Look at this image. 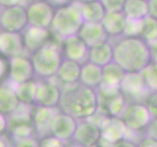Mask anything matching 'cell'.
Masks as SVG:
<instances>
[{
  "label": "cell",
  "mask_w": 157,
  "mask_h": 147,
  "mask_svg": "<svg viewBox=\"0 0 157 147\" xmlns=\"http://www.w3.org/2000/svg\"><path fill=\"white\" fill-rule=\"evenodd\" d=\"M137 147H157V141L144 135V137L139 141Z\"/></svg>",
  "instance_id": "cell-37"
},
{
  "label": "cell",
  "mask_w": 157,
  "mask_h": 147,
  "mask_svg": "<svg viewBox=\"0 0 157 147\" xmlns=\"http://www.w3.org/2000/svg\"><path fill=\"white\" fill-rule=\"evenodd\" d=\"M58 108L77 121L88 119L98 109L96 89L81 82L63 85Z\"/></svg>",
  "instance_id": "cell-1"
},
{
  "label": "cell",
  "mask_w": 157,
  "mask_h": 147,
  "mask_svg": "<svg viewBox=\"0 0 157 147\" xmlns=\"http://www.w3.org/2000/svg\"><path fill=\"white\" fill-rule=\"evenodd\" d=\"M96 92L98 108L102 109L109 117H121L128 102L120 89L98 87Z\"/></svg>",
  "instance_id": "cell-6"
},
{
  "label": "cell",
  "mask_w": 157,
  "mask_h": 147,
  "mask_svg": "<svg viewBox=\"0 0 157 147\" xmlns=\"http://www.w3.org/2000/svg\"><path fill=\"white\" fill-rule=\"evenodd\" d=\"M0 8H1V5H0Z\"/></svg>",
  "instance_id": "cell-50"
},
{
  "label": "cell",
  "mask_w": 157,
  "mask_h": 147,
  "mask_svg": "<svg viewBox=\"0 0 157 147\" xmlns=\"http://www.w3.org/2000/svg\"><path fill=\"white\" fill-rule=\"evenodd\" d=\"M14 147H15V146H14Z\"/></svg>",
  "instance_id": "cell-52"
},
{
  "label": "cell",
  "mask_w": 157,
  "mask_h": 147,
  "mask_svg": "<svg viewBox=\"0 0 157 147\" xmlns=\"http://www.w3.org/2000/svg\"><path fill=\"white\" fill-rule=\"evenodd\" d=\"M26 10L28 26L43 28H50L55 15V8L48 1L43 0L29 3Z\"/></svg>",
  "instance_id": "cell-8"
},
{
  "label": "cell",
  "mask_w": 157,
  "mask_h": 147,
  "mask_svg": "<svg viewBox=\"0 0 157 147\" xmlns=\"http://www.w3.org/2000/svg\"><path fill=\"white\" fill-rule=\"evenodd\" d=\"M63 59L62 48L55 43L47 41L33 53L31 60L34 74L41 77L51 78L56 76Z\"/></svg>",
  "instance_id": "cell-4"
},
{
  "label": "cell",
  "mask_w": 157,
  "mask_h": 147,
  "mask_svg": "<svg viewBox=\"0 0 157 147\" xmlns=\"http://www.w3.org/2000/svg\"><path fill=\"white\" fill-rule=\"evenodd\" d=\"M144 103L148 109L151 117L157 118V91L150 92Z\"/></svg>",
  "instance_id": "cell-34"
},
{
  "label": "cell",
  "mask_w": 157,
  "mask_h": 147,
  "mask_svg": "<svg viewBox=\"0 0 157 147\" xmlns=\"http://www.w3.org/2000/svg\"><path fill=\"white\" fill-rule=\"evenodd\" d=\"M24 49L23 36L20 32H0V55L13 58L22 55Z\"/></svg>",
  "instance_id": "cell-16"
},
{
  "label": "cell",
  "mask_w": 157,
  "mask_h": 147,
  "mask_svg": "<svg viewBox=\"0 0 157 147\" xmlns=\"http://www.w3.org/2000/svg\"><path fill=\"white\" fill-rule=\"evenodd\" d=\"M111 147H137V144L128 139H123L119 142H117V143L113 144Z\"/></svg>",
  "instance_id": "cell-42"
},
{
  "label": "cell",
  "mask_w": 157,
  "mask_h": 147,
  "mask_svg": "<svg viewBox=\"0 0 157 147\" xmlns=\"http://www.w3.org/2000/svg\"><path fill=\"white\" fill-rule=\"evenodd\" d=\"M24 0H0V5L1 7L8 8V7H14L21 5Z\"/></svg>",
  "instance_id": "cell-41"
},
{
  "label": "cell",
  "mask_w": 157,
  "mask_h": 147,
  "mask_svg": "<svg viewBox=\"0 0 157 147\" xmlns=\"http://www.w3.org/2000/svg\"><path fill=\"white\" fill-rule=\"evenodd\" d=\"M141 20H131L127 19L124 33L122 36H140Z\"/></svg>",
  "instance_id": "cell-31"
},
{
  "label": "cell",
  "mask_w": 157,
  "mask_h": 147,
  "mask_svg": "<svg viewBox=\"0 0 157 147\" xmlns=\"http://www.w3.org/2000/svg\"><path fill=\"white\" fill-rule=\"evenodd\" d=\"M0 147H8L7 145H6V143H5V141L0 137Z\"/></svg>",
  "instance_id": "cell-47"
},
{
  "label": "cell",
  "mask_w": 157,
  "mask_h": 147,
  "mask_svg": "<svg viewBox=\"0 0 157 147\" xmlns=\"http://www.w3.org/2000/svg\"><path fill=\"white\" fill-rule=\"evenodd\" d=\"M125 71L112 61L108 65L102 67V83L99 87L108 89H120V85L125 75Z\"/></svg>",
  "instance_id": "cell-23"
},
{
  "label": "cell",
  "mask_w": 157,
  "mask_h": 147,
  "mask_svg": "<svg viewBox=\"0 0 157 147\" xmlns=\"http://www.w3.org/2000/svg\"><path fill=\"white\" fill-rule=\"evenodd\" d=\"M81 4L78 0H73L69 5L55 9L50 28L54 34L62 40L78 36L81 27L85 23L81 13Z\"/></svg>",
  "instance_id": "cell-3"
},
{
  "label": "cell",
  "mask_w": 157,
  "mask_h": 147,
  "mask_svg": "<svg viewBox=\"0 0 157 147\" xmlns=\"http://www.w3.org/2000/svg\"><path fill=\"white\" fill-rule=\"evenodd\" d=\"M101 137L100 127L93 124L90 120L78 121L76 130L74 132L72 140L82 147L90 146L98 143Z\"/></svg>",
  "instance_id": "cell-12"
},
{
  "label": "cell",
  "mask_w": 157,
  "mask_h": 147,
  "mask_svg": "<svg viewBox=\"0 0 157 147\" xmlns=\"http://www.w3.org/2000/svg\"><path fill=\"white\" fill-rule=\"evenodd\" d=\"M72 1L73 0H48V2L50 3L53 7H56V9L69 5Z\"/></svg>",
  "instance_id": "cell-43"
},
{
  "label": "cell",
  "mask_w": 157,
  "mask_h": 147,
  "mask_svg": "<svg viewBox=\"0 0 157 147\" xmlns=\"http://www.w3.org/2000/svg\"><path fill=\"white\" fill-rule=\"evenodd\" d=\"M78 36L88 46V48L109 40V37L105 29L103 28L101 23L85 22L78 31Z\"/></svg>",
  "instance_id": "cell-18"
},
{
  "label": "cell",
  "mask_w": 157,
  "mask_h": 147,
  "mask_svg": "<svg viewBox=\"0 0 157 147\" xmlns=\"http://www.w3.org/2000/svg\"><path fill=\"white\" fill-rule=\"evenodd\" d=\"M144 135L157 141V118H152L144 129Z\"/></svg>",
  "instance_id": "cell-35"
},
{
  "label": "cell",
  "mask_w": 157,
  "mask_h": 147,
  "mask_svg": "<svg viewBox=\"0 0 157 147\" xmlns=\"http://www.w3.org/2000/svg\"><path fill=\"white\" fill-rule=\"evenodd\" d=\"M81 13L83 22L101 23L106 11L100 1H93L81 4Z\"/></svg>",
  "instance_id": "cell-27"
},
{
  "label": "cell",
  "mask_w": 157,
  "mask_h": 147,
  "mask_svg": "<svg viewBox=\"0 0 157 147\" xmlns=\"http://www.w3.org/2000/svg\"><path fill=\"white\" fill-rule=\"evenodd\" d=\"M59 112L60 110L57 107L39 106L33 114V125L34 130L37 131L38 134L42 137L50 135L53 121Z\"/></svg>",
  "instance_id": "cell-14"
},
{
  "label": "cell",
  "mask_w": 157,
  "mask_h": 147,
  "mask_svg": "<svg viewBox=\"0 0 157 147\" xmlns=\"http://www.w3.org/2000/svg\"><path fill=\"white\" fill-rule=\"evenodd\" d=\"M26 2H29V3H33V2H37V1H43V0H24Z\"/></svg>",
  "instance_id": "cell-48"
},
{
  "label": "cell",
  "mask_w": 157,
  "mask_h": 147,
  "mask_svg": "<svg viewBox=\"0 0 157 147\" xmlns=\"http://www.w3.org/2000/svg\"><path fill=\"white\" fill-rule=\"evenodd\" d=\"M61 96V88L54 82L40 81L37 82L36 102L39 106L45 107H58Z\"/></svg>",
  "instance_id": "cell-17"
},
{
  "label": "cell",
  "mask_w": 157,
  "mask_h": 147,
  "mask_svg": "<svg viewBox=\"0 0 157 147\" xmlns=\"http://www.w3.org/2000/svg\"><path fill=\"white\" fill-rule=\"evenodd\" d=\"M66 147H82V146H81L80 144H78V143H76L75 141L72 140V142H70V143H68V142H67Z\"/></svg>",
  "instance_id": "cell-45"
},
{
  "label": "cell",
  "mask_w": 157,
  "mask_h": 147,
  "mask_svg": "<svg viewBox=\"0 0 157 147\" xmlns=\"http://www.w3.org/2000/svg\"><path fill=\"white\" fill-rule=\"evenodd\" d=\"M80 82L87 87L97 89L102 83V68L88 61L82 64Z\"/></svg>",
  "instance_id": "cell-24"
},
{
  "label": "cell",
  "mask_w": 157,
  "mask_h": 147,
  "mask_svg": "<svg viewBox=\"0 0 157 147\" xmlns=\"http://www.w3.org/2000/svg\"><path fill=\"white\" fill-rule=\"evenodd\" d=\"M82 64L64 58L55 77L63 85L80 82Z\"/></svg>",
  "instance_id": "cell-20"
},
{
  "label": "cell",
  "mask_w": 157,
  "mask_h": 147,
  "mask_svg": "<svg viewBox=\"0 0 157 147\" xmlns=\"http://www.w3.org/2000/svg\"><path fill=\"white\" fill-rule=\"evenodd\" d=\"M77 124L78 121L75 118L60 111L53 121L50 135H53L59 139L68 142L73 138L74 132H75L77 127Z\"/></svg>",
  "instance_id": "cell-15"
},
{
  "label": "cell",
  "mask_w": 157,
  "mask_h": 147,
  "mask_svg": "<svg viewBox=\"0 0 157 147\" xmlns=\"http://www.w3.org/2000/svg\"><path fill=\"white\" fill-rule=\"evenodd\" d=\"M148 44L153 43L157 40V20L150 16H147L140 21V36Z\"/></svg>",
  "instance_id": "cell-29"
},
{
  "label": "cell",
  "mask_w": 157,
  "mask_h": 147,
  "mask_svg": "<svg viewBox=\"0 0 157 147\" xmlns=\"http://www.w3.org/2000/svg\"><path fill=\"white\" fill-rule=\"evenodd\" d=\"M122 12L127 19L142 20L148 16V2L146 0H126Z\"/></svg>",
  "instance_id": "cell-26"
},
{
  "label": "cell",
  "mask_w": 157,
  "mask_h": 147,
  "mask_svg": "<svg viewBox=\"0 0 157 147\" xmlns=\"http://www.w3.org/2000/svg\"><path fill=\"white\" fill-rule=\"evenodd\" d=\"M100 131L101 137L99 141H102V144H98L101 147L105 145L111 147L113 144L126 138L128 127L120 117H108L101 126Z\"/></svg>",
  "instance_id": "cell-9"
},
{
  "label": "cell",
  "mask_w": 157,
  "mask_h": 147,
  "mask_svg": "<svg viewBox=\"0 0 157 147\" xmlns=\"http://www.w3.org/2000/svg\"><path fill=\"white\" fill-rule=\"evenodd\" d=\"M9 71V63L0 56V81L7 75Z\"/></svg>",
  "instance_id": "cell-38"
},
{
  "label": "cell",
  "mask_w": 157,
  "mask_h": 147,
  "mask_svg": "<svg viewBox=\"0 0 157 147\" xmlns=\"http://www.w3.org/2000/svg\"><path fill=\"white\" fill-rule=\"evenodd\" d=\"M87 61L99 67H104L113 61V44L104 41L90 48Z\"/></svg>",
  "instance_id": "cell-22"
},
{
  "label": "cell",
  "mask_w": 157,
  "mask_h": 147,
  "mask_svg": "<svg viewBox=\"0 0 157 147\" xmlns=\"http://www.w3.org/2000/svg\"><path fill=\"white\" fill-rule=\"evenodd\" d=\"M106 13L122 12L126 0H99Z\"/></svg>",
  "instance_id": "cell-32"
},
{
  "label": "cell",
  "mask_w": 157,
  "mask_h": 147,
  "mask_svg": "<svg viewBox=\"0 0 157 147\" xmlns=\"http://www.w3.org/2000/svg\"><path fill=\"white\" fill-rule=\"evenodd\" d=\"M66 141L59 139L53 135L44 136L39 141V147H66Z\"/></svg>",
  "instance_id": "cell-33"
},
{
  "label": "cell",
  "mask_w": 157,
  "mask_h": 147,
  "mask_svg": "<svg viewBox=\"0 0 157 147\" xmlns=\"http://www.w3.org/2000/svg\"><path fill=\"white\" fill-rule=\"evenodd\" d=\"M49 29L29 26L25 29L23 40L25 48L31 52H36L48 41Z\"/></svg>",
  "instance_id": "cell-19"
},
{
  "label": "cell",
  "mask_w": 157,
  "mask_h": 147,
  "mask_svg": "<svg viewBox=\"0 0 157 147\" xmlns=\"http://www.w3.org/2000/svg\"><path fill=\"white\" fill-rule=\"evenodd\" d=\"M9 63V77L14 85H20L25 81L33 80L34 70L32 60L23 55L10 58Z\"/></svg>",
  "instance_id": "cell-11"
},
{
  "label": "cell",
  "mask_w": 157,
  "mask_h": 147,
  "mask_svg": "<svg viewBox=\"0 0 157 147\" xmlns=\"http://www.w3.org/2000/svg\"><path fill=\"white\" fill-rule=\"evenodd\" d=\"M81 3H88V2H93V1H99V0H78Z\"/></svg>",
  "instance_id": "cell-46"
},
{
  "label": "cell",
  "mask_w": 157,
  "mask_h": 147,
  "mask_svg": "<svg viewBox=\"0 0 157 147\" xmlns=\"http://www.w3.org/2000/svg\"><path fill=\"white\" fill-rule=\"evenodd\" d=\"M0 26L7 32H21L28 26L27 10L22 5L4 8L0 14Z\"/></svg>",
  "instance_id": "cell-10"
},
{
  "label": "cell",
  "mask_w": 157,
  "mask_h": 147,
  "mask_svg": "<svg viewBox=\"0 0 157 147\" xmlns=\"http://www.w3.org/2000/svg\"><path fill=\"white\" fill-rule=\"evenodd\" d=\"M127 18L123 12L106 13L101 24L105 29L108 37H120L124 33Z\"/></svg>",
  "instance_id": "cell-21"
},
{
  "label": "cell",
  "mask_w": 157,
  "mask_h": 147,
  "mask_svg": "<svg viewBox=\"0 0 157 147\" xmlns=\"http://www.w3.org/2000/svg\"><path fill=\"white\" fill-rule=\"evenodd\" d=\"M145 85L150 92L157 91V64L150 63L140 72Z\"/></svg>",
  "instance_id": "cell-30"
},
{
  "label": "cell",
  "mask_w": 157,
  "mask_h": 147,
  "mask_svg": "<svg viewBox=\"0 0 157 147\" xmlns=\"http://www.w3.org/2000/svg\"><path fill=\"white\" fill-rule=\"evenodd\" d=\"M63 57L69 60L83 64L87 61L90 48L78 36H74L62 40Z\"/></svg>",
  "instance_id": "cell-13"
},
{
  "label": "cell",
  "mask_w": 157,
  "mask_h": 147,
  "mask_svg": "<svg viewBox=\"0 0 157 147\" xmlns=\"http://www.w3.org/2000/svg\"><path fill=\"white\" fill-rule=\"evenodd\" d=\"M113 44V61L125 72H141L151 63L148 43L137 36H120Z\"/></svg>",
  "instance_id": "cell-2"
},
{
  "label": "cell",
  "mask_w": 157,
  "mask_h": 147,
  "mask_svg": "<svg viewBox=\"0 0 157 147\" xmlns=\"http://www.w3.org/2000/svg\"><path fill=\"white\" fill-rule=\"evenodd\" d=\"M86 147H101V146L98 143H96V144H93V145H90V146H86Z\"/></svg>",
  "instance_id": "cell-49"
},
{
  "label": "cell",
  "mask_w": 157,
  "mask_h": 147,
  "mask_svg": "<svg viewBox=\"0 0 157 147\" xmlns=\"http://www.w3.org/2000/svg\"><path fill=\"white\" fill-rule=\"evenodd\" d=\"M150 47V55H151V62L157 64V40L153 43L148 44Z\"/></svg>",
  "instance_id": "cell-44"
},
{
  "label": "cell",
  "mask_w": 157,
  "mask_h": 147,
  "mask_svg": "<svg viewBox=\"0 0 157 147\" xmlns=\"http://www.w3.org/2000/svg\"><path fill=\"white\" fill-rule=\"evenodd\" d=\"M15 147H39V141L36 140L33 137H29V138L16 142Z\"/></svg>",
  "instance_id": "cell-36"
},
{
  "label": "cell",
  "mask_w": 157,
  "mask_h": 147,
  "mask_svg": "<svg viewBox=\"0 0 157 147\" xmlns=\"http://www.w3.org/2000/svg\"><path fill=\"white\" fill-rule=\"evenodd\" d=\"M120 91L128 103H144L150 93L140 72H126L120 85Z\"/></svg>",
  "instance_id": "cell-5"
},
{
  "label": "cell",
  "mask_w": 157,
  "mask_h": 147,
  "mask_svg": "<svg viewBox=\"0 0 157 147\" xmlns=\"http://www.w3.org/2000/svg\"><path fill=\"white\" fill-rule=\"evenodd\" d=\"M8 130V118L0 113V137Z\"/></svg>",
  "instance_id": "cell-40"
},
{
  "label": "cell",
  "mask_w": 157,
  "mask_h": 147,
  "mask_svg": "<svg viewBox=\"0 0 157 147\" xmlns=\"http://www.w3.org/2000/svg\"><path fill=\"white\" fill-rule=\"evenodd\" d=\"M20 104L15 87L8 85L0 86V113L3 115H11Z\"/></svg>",
  "instance_id": "cell-25"
},
{
  "label": "cell",
  "mask_w": 157,
  "mask_h": 147,
  "mask_svg": "<svg viewBox=\"0 0 157 147\" xmlns=\"http://www.w3.org/2000/svg\"><path fill=\"white\" fill-rule=\"evenodd\" d=\"M36 89L37 82L33 80L15 85V91H16L19 101L29 105H32L33 103L36 102Z\"/></svg>",
  "instance_id": "cell-28"
},
{
  "label": "cell",
  "mask_w": 157,
  "mask_h": 147,
  "mask_svg": "<svg viewBox=\"0 0 157 147\" xmlns=\"http://www.w3.org/2000/svg\"><path fill=\"white\" fill-rule=\"evenodd\" d=\"M148 16L157 20V0H148Z\"/></svg>",
  "instance_id": "cell-39"
},
{
  "label": "cell",
  "mask_w": 157,
  "mask_h": 147,
  "mask_svg": "<svg viewBox=\"0 0 157 147\" xmlns=\"http://www.w3.org/2000/svg\"><path fill=\"white\" fill-rule=\"evenodd\" d=\"M146 1H148V0H146Z\"/></svg>",
  "instance_id": "cell-51"
},
{
  "label": "cell",
  "mask_w": 157,
  "mask_h": 147,
  "mask_svg": "<svg viewBox=\"0 0 157 147\" xmlns=\"http://www.w3.org/2000/svg\"><path fill=\"white\" fill-rule=\"evenodd\" d=\"M128 130L134 131L144 130L152 117L144 103H128L121 115Z\"/></svg>",
  "instance_id": "cell-7"
}]
</instances>
